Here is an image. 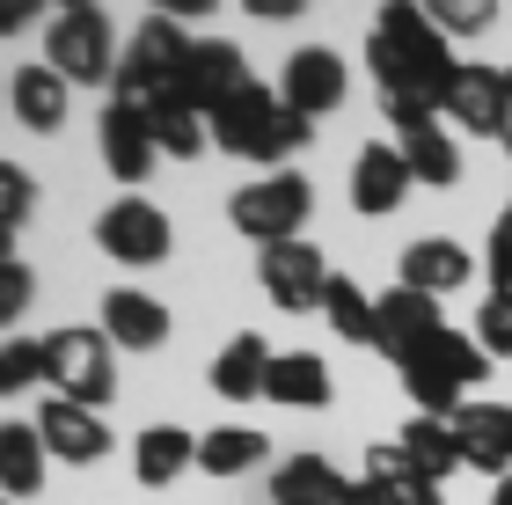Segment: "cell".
<instances>
[{
    "label": "cell",
    "mask_w": 512,
    "mask_h": 505,
    "mask_svg": "<svg viewBox=\"0 0 512 505\" xmlns=\"http://www.w3.org/2000/svg\"><path fill=\"white\" fill-rule=\"evenodd\" d=\"M366 59H374V81L388 88V103H447V88L461 74L454 44L432 30V15L417 8V0H388L374 15V37H366Z\"/></svg>",
    "instance_id": "6da1fadb"
},
{
    "label": "cell",
    "mask_w": 512,
    "mask_h": 505,
    "mask_svg": "<svg viewBox=\"0 0 512 505\" xmlns=\"http://www.w3.org/2000/svg\"><path fill=\"white\" fill-rule=\"evenodd\" d=\"M183 59H191V37H183V22L147 15V22L132 30L125 59H118V103L147 110L154 96H169V88L183 81Z\"/></svg>",
    "instance_id": "277c9868"
},
{
    "label": "cell",
    "mask_w": 512,
    "mask_h": 505,
    "mask_svg": "<svg viewBox=\"0 0 512 505\" xmlns=\"http://www.w3.org/2000/svg\"><path fill=\"white\" fill-rule=\"evenodd\" d=\"M505 103H512L505 74H491V66H461L454 88H447V103H439V118H454L461 132H476V140H498V132H505Z\"/></svg>",
    "instance_id": "4fadbf2b"
},
{
    "label": "cell",
    "mask_w": 512,
    "mask_h": 505,
    "mask_svg": "<svg viewBox=\"0 0 512 505\" xmlns=\"http://www.w3.org/2000/svg\"><path fill=\"white\" fill-rule=\"evenodd\" d=\"M491 505H512V476H498V491H491Z\"/></svg>",
    "instance_id": "f35d334b"
},
{
    "label": "cell",
    "mask_w": 512,
    "mask_h": 505,
    "mask_svg": "<svg viewBox=\"0 0 512 505\" xmlns=\"http://www.w3.org/2000/svg\"><path fill=\"white\" fill-rule=\"evenodd\" d=\"M476 344L491 359H512V293H491L483 301V315H476Z\"/></svg>",
    "instance_id": "836d02e7"
},
{
    "label": "cell",
    "mask_w": 512,
    "mask_h": 505,
    "mask_svg": "<svg viewBox=\"0 0 512 505\" xmlns=\"http://www.w3.org/2000/svg\"><path fill=\"white\" fill-rule=\"evenodd\" d=\"M264 396L286 403V410H322V403H330V366H322L315 352H278Z\"/></svg>",
    "instance_id": "4316f807"
},
{
    "label": "cell",
    "mask_w": 512,
    "mask_h": 505,
    "mask_svg": "<svg viewBox=\"0 0 512 505\" xmlns=\"http://www.w3.org/2000/svg\"><path fill=\"white\" fill-rule=\"evenodd\" d=\"M44 381V337H8L0 344V388H37Z\"/></svg>",
    "instance_id": "d6a6232c"
},
{
    "label": "cell",
    "mask_w": 512,
    "mask_h": 505,
    "mask_svg": "<svg viewBox=\"0 0 512 505\" xmlns=\"http://www.w3.org/2000/svg\"><path fill=\"white\" fill-rule=\"evenodd\" d=\"M44 381L59 388L66 403L103 410L118 396V366H110V337L103 330H52L44 337Z\"/></svg>",
    "instance_id": "8992f818"
},
{
    "label": "cell",
    "mask_w": 512,
    "mask_h": 505,
    "mask_svg": "<svg viewBox=\"0 0 512 505\" xmlns=\"http://www.w3.org/2000/svg\"><path fill=\"white\" fill-rule=\"evenodd\" d=\"M183 469H198V440L183 425H147L132 440V476H139V484L161 491V484H176Z\"/></svg>",
    "instance_id": "7402d4cb"
},
{
    "label": "cell",
    "mask_w": 512,
    "mask_h": 505,
    "mask_svg": "<svg viewBox=\"0 0 512 505\" xmlns=\"http://www.w3.org/2000/svg\"><path fill=\"white\" fill-rule=\"evenodd\" d=\"M344 476L322 454H293L286 469H271V505H344Z\"/></svg>",
    "instance_id": "d4e9b609"
},
{
    "label": "cell",
    "mask_w": 512,
    "mask_h": 505,
    "mask_svg": "<svg viewBox=\"0 0 512 505\" xmlns=\"http://www.w3.org/2000/svg\"><path fill=\"white\" fill-rule=\"evenodd\" d=\"M96 242H103V257H118V264H161L169 257V213L132 191L96 220Z\"/></svg>",
    "instance_id": "30bf717a"
},
{
    "label": "cell",
    "mask_w": 512,
    "mask_h": 505,
    "mask_svg": "<svg viewBox=\"0 0 512 505\" xmlns=\"http://www.w3.org/2000/svg\"><path fill=\"white\" fill-rule=\"evenodd\" d=\"M322 315H330V330L344 344H374L381 323H374V293H366L359 279H344V271H330V286H322Z\"/></svg>",
    "instance_id": "f1b7e54d"
},
{
    "label": "cell",
    "mask_w": 512,
    "mask_h": 505,
    "mask_svg": "<svg viewBox=\"0 0 512 505\" xmlns=\"http://www.w3.org/2000/svg\"><path fill=\"white\" fill-rule=\"evenodd\" d=\"M271 359H278L271 344L256 337V330H242V337L213 359V396H227V403H256V396H264V381H271Z\"/></svg>",
    "instance_id": "44dd1931"
},
{
    "label": "cell",
    "mask_w": 512,
    "mask_h": 505,
    "mask_svg": "<svg viewBox=\"0 0 512 505\" xmlns=\"http://www.w3.org/2000/svg\"><path fill=\"white\" fill-rule=\"evenodd\" d=\"M0 264H8V227H0Z\"/></svg>",
    "instance_id": "60d3db41"
},
{
    "label": "cell",
    "mask_w": 512,
    "mask_h": 505,
    "mask_svg": "<svg viewBox=\"0 0 512 505\" xmlns=\"http://www.w3.org/2000/svg\"><path fill=\"white\" fill-rule=\"evenodd\" d=\"M498 140H505V147H512V103H505V132H498Z\"/></svg>",
    "instance_id": "ab89813d"
},
{
    "label": "cell",
    "mask_w": 512,
    "mask_h": 505,
    "mask_svg": "<svg viewBox=\"0 0 512 505\" xmlns=\"http://www.w3.org/2000/svg\"><path fill=\"white\" fill-rule=\"evenodd\" d=\"M44 484V440L37 425H0V498H30Z\"/></svg>",
    "instance_id": "83f0119b"
},
{
    "label": "cell",
    "mask_w": 512,
    "mask_h": 505,
    "mask_svg": "<svg viewBox=\"0 0 512 505\" xmlns=\"http://www.w3.org/2000/svg\"><path fill=\"white\" fill-rule=\"evenodd\" d=\"M103 337L118 352H161L169 344V308L154 293H103Z\"/></svg>",
    "instance_id": "d6986e66"
},
{
    "label": "cell",
    "mask_w": 512,
    "mask_h": 505,
    "mask_svg": "<svg viewBox=\"0 0 512 505\" xmlns=\"http://www.w3.org/2000/svg\"><path fill=\"white\" fill-rule=\"evenodd\" d=\"M147 125H154V147L169 154V162H198V154L213 147V125H205V110H191L176 88L147 103Z\"/></svg>",
    "instance_id": "603a6c76"
},
{
    "label": "cell",
    "mask_w": 512,
    "mask_h": 505,
    "mask_svg": "<svg viewBox=\"0 0 512 505\" xmlns=\"http://www.w3.org/2000/svg\"><path fill=\"white\" fill-rule=\"evenodd\" d=\"M374 323H381V337H374V344H381L395 366H403L417 344H432L439 330H447V323H439V301H432V293H410V286L381 293V301H374Z\"/></svg>",
    "instance_id": "9a60e30c"
},
{
    "label": "cell",
    "mask_w": 512,
    "mask_h": 505,
    "mask_svg": "<svg viewBox=\"0 0 512 505\" xmlns=\"http://www.w3.org/2000/svg\"><path fill=\"white\" fill-rule=\"evenodd\" d=\"M249 88V66H242V52L227 37H205V44H191V59H183V81H176V96L191 103V110H227Z\"/></svg>",
    "instance_id": "8fae6325"
},
{
    "label": "cell",
    "mask_w": 512,
    "mask_h": 505,
    "mask_svg": "<svg viewBox=\"0 0 512 505\" xmlns=\"http://www.w3.org/2000/svg\"><path fill=\"white\" fill-rule=\"evenodd\" d=\"M308 213H315V183H308V176H293V169L242 183V191H235V205H227V220H235V227H242V235H249L256 249H271V242H293Z\"/></svg>",
    "instance_id": "52a82bcc"
},
{
    "label": "cell",
    "mask_w": 512,
    "mask_h": 505,
    "mask_svg": "<svg viewBox=\"0 0 512 505\" xmlns=\"http://www.w3.org/2000/svg\"><path fill=\"white\" fill-rule=\"evenodd\" d=\"M432 30L439 37H476V30H491L498 22V0H432Z\"/></svg>",
    "instance_id": "1f68e13d"
},
{
    "label": "cell",
    "mask_w": 512,
    "mask_h": 505,
    "mask_svg": "<svg viewBox=\"0 0 512 505\" xmlns=\"http://www.w3.org/2000/svg\"><path fill=\"white\" fill-rule=\"evenodd\" d=\"M344 88H352V81H344V59L330 52V44H300V52L286 59V88H278V103H286L293 110V118H330V110L344 103Z\"/></svg>",
    "instance_id": "7c38bea8"
},
{
    "label": "cell",
    "mask_w": 512,
    "mask_h": 505,
    "mask_svg": "<svg viewBox=\"0 0 512 505\" xmlns=\"http://www.w3.org/2000/svg\"><path fill=\"white\" fill-rule=\"evenodd\" d=\"M388 118H395V147H403V162L417 183H432V191H447V183L461 176V147L447 140V125L432 118V103H388Z\"/></svg>",
    "instance_id": "9c48e42d"
},
{
    "label": "cell",
    "mask_w": 512,
    "mask_h": 505,
    "mask_svg": "<svg viewBox=\"0 0 512 505\" xmlns=\"http://www.w3.org/2000/svg\"><path fill=\"white\" fill-rule=\"evenodd\" d=\"M505 88H512V74H505Z\"/></svg>",
    "instance_id": "7bdbcfd3"
},
{
    "label": "cell",
    "mask_w": 512,
    "mask_h": 505,
    "mask_svg": "<svg viewBox=\"0 0 512 505\" xmlns=\"http://www.w3.org/2000/svg\"><path fill=\"white\" fill-rule=\"evenodd\" d=\"M469 271H476V257L461 242H447V235H425V242L403 249V286L410 293H432V301H439V293H461V286H469Z\"/></svg>",
    "instance_id": "ffe728a7"
},
{
    "label": "cell",
    "mask_w": 512,
    "mask_h": 505,
    "mask_svg": "<svg viewBox=\"0 0 512 505\" xmlns=\"http://www.w3.org/2000/svg\"><path fill=\"white\" fill-rule=\"evenodd\" d=\"M454 440H461V469H483V476H512V410L505 403H461L454 410Z\"/></svg>",
    "instance_id": "5bb4252c"
},
{
    "label": "cell",
    "mask_w": 512,
    "mask_h": 505,
    "mask_svg": "<svg viewBox=\"0 0 512 505\" xmlns=\"http://www.w3.org/2000/svg\"><path fill=\"white\" fill-rule=\"evenodd\" d=\"M0 396H8V388H0Z\"/></svg>",
    "instance_id": "ee69618b"
},
{
    "label": "cell",
    "mask_w": 512,
    "mask_h": 505,
    "mask_svg": "<svg viewBox=\"0 0 512 505\" xmlns=\"http://www.w3.org/2000/svg\"><path fill=\"white\" fill-rule=\"evenodd\" d=\"M344 505H388V498H381L374 484H352V491H344Z\"/></svg>",
    "instance_id": "74e56055"
},
{
    "label": "cell",
    "mask_w": 512,
    "mask_h": 505,
    "mask_svg": "<svg viewBox=\"0 0 512 505\" xmlns=\"http://www.w3.org/2000/svg\"><path fill=\"white\" fill-rule=\"evenodd\" d=\"M366 484H374L388 505H432V498H439V484H425V469L403 454V440L366 447Z\"/></svg>",
    "instance_id": "cb8c5ba5"
},
{
    "label": "cell",
    "mask_w": 512,
    "mask_h": 505,
    "mask_svg": "<svg viewBox=\"0 0 512 505\" xmlns=\"http://www.w3.org/2000/svg\"><path fill=\"white\" fill-rule=\"evenodd\" d=\"M66 96H74V88H66L52 66H22V74L8 81V103H15V118L30 132H59L66 125Z\"/></svg>",
    "instance_id": "484cf974"
},
{
    "label": "cell",
    "mask_w": 512,
    "mask_h": 505,
    "mask_svg": "<svg viewBox=\"0 0 512 505\" xmlns=\"http://www.w3.org/2000/svg\"><path fill=\"white\" fill-rule=\"evenodd\" d=\"M483 381H491V352H483L476 337H461V330H439L432 344H417L403 359V388H410V403L425 410V418H454L461 396L483 388Z\"/></svg>",
    "instance_id": "3957f363"
},
{
    "label": "cell",
    "mask_w": 512,
    "mask_h": 505,
    "mask_svg": "<svg viewBox=\"0 0 512 505\" xmlns=\"http://www.w3.org/2000/svg\"><path fill=\"white\" fill-rule=\"evenodd\" d=\"M0 505H8V498H0Z\"/></svg>",
    "instance_id": "f6af8a7d"
},
{
    "label": "cell",
    "mask_w": 512,
    "mask_h": 505,
    "mask_svg": "<svg viewBox=\"0 0 512 505\" xmlns=\"http://www.w3.org/2000/svg\"><path fill=\"white\" fill-rule=\"evenodd\" d=\"M403 454L425 469V484H447V476L461 469V440H454L447 418H410L403 425Z\"/></svg>",
    "instance_id": "4dcf8cb0"
},
{
    "label": "cell",
    "mask_w": 512,
    "mask_h": 505,
    "mask_svg": "<svg viewBox=\"0 0 512 505\" xmlns=\"http://www.w3.org/2000/svg\"><path fill=\"white\" fill-rule=\"evenodd\" d=\"M491 286L512 293V205H505L498 227H491Z\"/></svg>",
    "instance_id": "8d00e7d4"
},
{
    "label": "cell",
    "mask_w": 512,
    "mask_h": 505,
    "mask_svg": "<svg viewBox=\"0 0 512 505\" xmlns=\"http://www.w3.org/2000/svg\"><path fill=\"white\" fill-rule=\"evenodd\" d=\"M308 118H293L264 81H249L227 110H213V147H227L235 162H293L308 147Z\"/></svg>",
    "instance_id": "7a4b0ae2"
},
{
    "label": "cell",
    "mask_w": 512,
    "mask_h": 505,
    "mask_svg": "<svg viewBox=\"0 0 512 505\" xmlns=\"http://www.w3.org/2000/svg\"><path fill=\"white\" fill-rule=\"evenodd\" d=\"M410 162H403V147H359V162H352V205L366 220H381V213H395V205L410 198Z\"/></svg>",
    "instance_id": "e0dca14e"
},
{
    "label": "cell",
    "mask_w": 512,
    "mask_h": 505,
    "mask_svg": "<svg viewBox=\"0 0 512 505\" xmlns=\"http://www.w3.org/2000/svg\"><path fill=\"white\" fill-rule=\"evenodd\" d=\"M30 205H37V183L22 176L15 162H0V227H15V220H30Z\"/></svg>",
    "instance_id": "d590c367"
},
{
    "label": "cell",
    "mask_w": 512,
    "mask_h": 505,
    "mask_svg": "<svg viewBox=\"0 0 512 505\" xmlns=\"http://www.w3.org/2000/svg\"><path fill=\"white\" fill-rule=\"evenodd\" d=\"M271 454V440L256 425H220V432H205L198 440V469L205 476H242V469H256Z\"/></svg>",
    "instance_id": "f546056e"
},
{
    "label": "cell",
    "mask_w": 512,
    "mask_h": 505,
    "mask_svg": "<svg viewBox=\"0 0 512 505\" xmlns=\"http://www.w3.org/2000/svg\"><path fill=\"white\" fill-rule=\"evenodd\" d=\"M37 440H44V454H59V462H103L110 454V425L96 418V410L52 396L37 410Z\"/></svg>",
    "instance_id": "2e32d148"
},
{
    "label": "cell",
    "mask_w": 512,
    "mask_h": 505,
    "mask_svg": "<svg viewBox=\"0 0 512 505\" xmlns=\"http://www.w3.org/2000/svg\"><path fill=\"white\" fill-rule=\"evenodd\" d=\"M37 301V279H30V264H0V330H8V323H22V308H30Z\"/></svg>",
    "instance_id": "e575fe53"
},
{
    "label": "cell",
    "mask_w": 512,
    "mask_h": 505,
    "mask_svg": "<svg viewBox=\"0 0 512 505\" xmlns=\"http://www.w3.org/2000/svg\"><path fill=\"white\" fill-rule=\"evenodd\" d=\"M103 162H110V176H118V183H139V176L161 162L147 110H132V103H110V110H103Z\"/></svg>",
    "instance_id": "ac0fdd59"
},
{
    "label": "cell",
    "mask_w": 512,
    "mask_h": 505,
    "mask_svg": "<svg viewBox=\"0 0 512 505\" xmlns=\"http://www.w3.org/2000/svg\"><path fill=\"white\" fill-rule=\"evenodd\" d=\"M432 505H447V498H432Z\"/></svg>",
    "instance_id": "b9f144b4"
},
{
    "label": "cell",
    "mask_w": 512,
    "mask_h": 505,
    "mask_svg": "<svg viewBox=\"0 0 512 505\" xmlns=\"http://www.w3.org/2000/svg\"><path fill=\"white\" fill-rule=\"evenodd\" d=\"M44 66L66 81V88H88V81H110L118 74V37H110V15L103 8H59L52 30H44Z\"/></svg>",
    "instance_id": "5b68a950"
},
{
    "label": "cell",
    "mask_w": 512,
    "mask_h": 505,
    "mask_svg": "<svg viewBox=\"0 0 512 505\" xmlns=\"http://www.w3.org/2000/svg\"><path fill=\"white\" fill-rule=\"evenodd\" d=\"M256 271H264V293H271V308H286V315H308L322 308V286H330V264H322V249L315 242H271V249H256Z\"/></svg>",
    "instance_id": "ba28073f"
}]
</instances>
